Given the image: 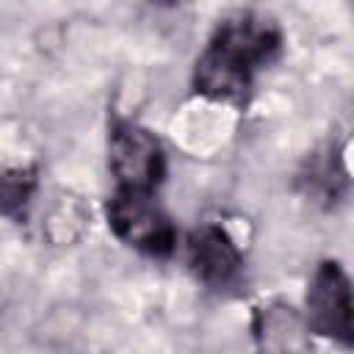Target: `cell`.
<instances>
[{
    "label": "cell",
    "mask_w": 354,
    "mask_h": 354,
    "mask_svg": "<svg viewBox=\"0 0 354 354\" xmlns=\"http://www.w3.org/2000/svg\"><path fill=\"white\" fill-rule=\"evenodd\" d=\"M282 33L274 22L252 14L232 17L218 25L194 66V88L210 100L241 102L252 77L277 61Z\"/></svg>",
    "instance_id": "obj_1"
},
{
    "label": "cell",
    "mask_w": 354,
    "mask_h": 354,
    "mask_svg": "<svg viewBox=\"0 0 354 354\" xmlns=\"http://www.w3.org/2000/svg\"><path fill=\"white\" fill-rule=\"evenodd\" d=\"M105 213L108 227L122 243L155 257H166L174 252L177 230L171 218L163 213V207L152 199V191L116 188L108 199Z\"/></svg>",
    "instance_id": "obj_2"
},
{
    "label": "cell",
    "mask_w": 354,
    "mask_h": 354,
    "mask_svg": "<svg viewBox=\"0 0 354 354\" xmlns=\"http://www.w3.org/2000/svg\"><path fill=\"white\" fill-rule=\"evenodd\" d=\"M108 166L116 188L155 191L166 174V155L160 141L130 119H113L108 136Z\"/></svg>",
    "instance_id": "obj_3"
},
{
    "label": "cell",
    "mask_w": 354,
    "mask_h": 354,
    "mask_svg": "<svg viewBox=\"0 0 354 354\" xmlns=\"http://www.w3.org/2000/svg\"><path fill=\"white\" fill-rule=\"evenodd\" d=\"M307 326L315 335L351 340L354 315H351V285L346 271L335 260H324L307 290Z\"/></svg>",
    "instance_id": "obj_4"
},
{
    "label": "cell",
    "mask_w": 354,
    "mask_h": 354,
    "mask_svg": "<svg viewBox=\"0 0 354 354\" xmlns=\"http://www.w3.org/2000/svg\"><path fill=\"white\" fill-rule=\"evenodd\" d=\"M188 266L210 288H227L238 279L243 257L230 232L218 224H202L188 238Z\"/></svg>",
    "instance_id": "obj_5"
},
{
    "label": "cell",
    "mask_w": 354,
    "mask_h": 354,
    "mask_svg": "<svg viewBox=\"0 0 354 354\" xmlns=\"http://www.w3.org/2000/svg\"><path fill=\"white\" fill-rule=\"evenodd\" d=\"M36 188V166H0V213L19 218Z\"/></svg>",
    "instance_id": "obj_6"
}]
</instances>
